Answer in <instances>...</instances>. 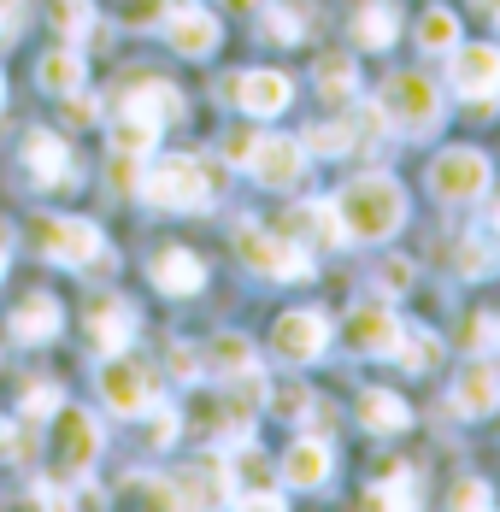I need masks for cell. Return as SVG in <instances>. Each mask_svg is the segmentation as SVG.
Instances as JSON below:
<instances>
[{"label":"cell","mask_w":500,"mask_h":512,"mask_svg":"<svg viewBox=\"0 0 500 512\" xmlns=\"http://www.w3.org/2000/svg\"><path fill=\"white\" fill-rule=\"evenodd\" d=\"M330 201H336V218H342L348 242H365V248L400 236V224H406V189H400L389 171L353 177V183H342Z\"/></svg>","instance_id":"cell-1"},{"label":"cell","mask_w":500,"mask_h":512,"mask_svg":"<svg viewBox=\"0 0 500 512\" xmlns=\"http://www.w3.org/2000/svg\"><path fill=\"white\" fill-rule=\"evenodd\" d=\"M30 248L65 271H83V265H112V248L100 236L95 218H71V212H36L30 218Z\"/></svg>","instance_id":"cell-2"},{"label":"cell","mask_w":500,"mask_h":512,"mask_svg":"<svg viewBox=\"0 0 500 512\" xmlns=\"http://www.w3.org/2000/svg\"><path fill=\"white\" fill-rule=\"evenodd\" d=\"M142 201H153L159 212H212L218 189L206 177V165L189 154H165L142 165Z\"/></svg>","instance_id":"cell-3"},{"label":"cell","mask_w":500,"mask_h":512,"mask_svg":"<svg viewBox=\"0 0 500 512\" xmlns=\"http://www.w3.org/2000/svg\"><path fill=\"white\" fill-rule=\"evenodd\" d=\"M377 106H383L389 130H400V136H436V130H442V118H448L442 89H436L424 71H395V77L383 83Z\"/></svg>","instance_id":"cell-4"},{"label":"cell","mask_w":500,"mask_h":512,"mask_svg":"<svg viewBox=\"0 0 500 512\" xmlns=\"http://www.w3.org/2000/svg\"><path fill=\"white\" fill-rule=\"evenodd\" d=\"M236 259L248 265L253 277H265V283H312V271H318L295 236L265 230V224H242L236 230Z\"/></svg>","instance_id":"cell-5"},{"label":"cell","mask_w":500,"mask_h":512,"mask_svg":"<svg viewBox=\"0 0 500 512\" xmlns=\"http://www.w3.org/2000/svg\"><path fill=\"white\" fill-rule=\"evenodd\" d=\"M100 401L106 412H118V418H148L165 395H159V371L142 365V359L130 354H106L100 365Z\"/></svg>","instance_id":"cell-6"},{"label":"cell","mask_w":500,"mask_h":512,"mask_svg":"<svg viewBox=\"0 0 500 512\" xmlns=\"http://www.w3.org/2000/svg\"><path fill=\"white\" fill-rule=\"evenodd\" d=\"M495 189V165H489V154L483 148H448V154H436V165H430V195L442 206H471L483 201Z\"/></svg>","instance_id":"cell-7"},{"label":"cell","mask_w":500,"mask_h":512,"mask_svg":"<svg viewBox=\"0 0 500 512\" xmlns=\"http://www.w3.org/2000/svg\"><path fill=\"white\" fill-rule=\"evenodd\" d=\"M106 436H100V418L89 407H65L59 401V418H53V436H48V454L65 477H83L89 465L100 460Z\"/></svg>","instance_id":"cell-8"},{"label":"cell","mask_w":500,"mask_h":512,"mask_svg":"<svg viewBox=\"0 0 500 512\" xmlns=\"http://www.w3.org/2000/svg\"><path fill=\"white\" fill-rule=\"evenodd\" d=\"M453 65V89L465 95V101L477 106V118H495V101H500V48H489V42H459V48L448 53Z\"/></svg>","instance_id":"cell-9"},{"label":"cell","mask_w":500,"mask_h":512,"mask_svg":"<svg viewBox=\"0 0 500 512\" xmlns=\"http://www.w3.org/2000/svg\"><path fill=\"white\" fill-rule=\"evenodd\" d=\"M224 101H236L248 118H277V112L295 106V77L289 71H271V65H253V71L224 83Z\"/></svg>","instance_id":"cell-10"},{"label":"cell","mask_w":500,"mask_h":512,"mask_svg":"<svg viewBox=\"0 0 500 512\" xmlns=\"http://www.w3.org/2000/svg\"><path fill=\"white\" fill-rule=\"evenodd\" d=\"M324 348H330V318L324 312L295 307L271 324V354L283 365H312V359H324Z\"/></svg>","instance_id":"cell-11"},{"label":"cell","mask_w":500,"mask_h":512,"mask_svg":"<svg viewBox=\"0 0 500 512\" xmlns=\"http://www.w3.org/2000/svg\"><path fill=\"white\" fill-rule=\"evenodd\" d=\"M342 342H348L359 359H395V342H400V318L389 301H359V307L342 318Z\"/></svg>","instance_id":"cell-12"},{"label":"cell","mask_w":500,"mask_h":512,"mask_svg":"<svg viewBox=\"0 0 500 512\" xmlns=\"http://www.w3.org/2000/svg\"><path fill=\"white\" fill-rule=\"evenodd\" d=\"M165 42H171V53H183V59H212L218 42H224V24H218V12H206L195 0H177L165 12Z\"/></svg>","instance_id":"cell-13"},{"label":"cell","mask_w":500,"mask_h":512,"mask_svg":"<svg viewBox=\"0 0 500 512\" xmlns=\"http://www.w3.org/2000/svg\"><path fill=\"white\" fill-rule=\"evenodd\" d=\"M248 177L259 189H300V177H306V148L289 142V136H259L248 154Z\"/></svg>","instance_id":"cell-14"},{"label":"cell","mask_w":500,"mask_h":512,"mask_svg":"<svg viewBox=\"0 0 500 512\" xmlns=\"http://www.w3.org/2000/svg\"><path fill=\"white\" fill-rule=\"evenodd\" d=\"M83 324H89L95 354H130V342H136V330H142V312L130 307L124 295H95L89 312H83Z\"/></svg>","instance_id":"cell-15"},{"label":"cell","mask_w":500,"mask_h":512,"mask_svg":"<svg viewBox=\"0 0 500 512\" xmlns=\"http://www.w3.org/2000/svg\"><path fill=\"white\" fill-rule=\"evenodd\" d=\"M148 283L159 295H171V301H189V295L206 289V265L195 259V248L165 242V248H153V259H148Z\"/></svg>","instance_id":"cell-16"},{"label":"cell","mask_w":500,"mask_h":512,"mask_svg":"<svg viewBox=\"0 0 500 512\" xmlns=\"http://www.w3.org/2000/svg\"><path fill=\"white\" fill-rule=\"evenodd\" d=\"M330 471H336V448L324 442V436H295L289 448H283V460H277V477L289 483V489H324L330 483Z\"/></svg>","instance_id":"cell-17"},{"label":"cell","mask_w":500,"mask_h":512,"mask_svg":"<svg viewBox=\"0 0 500 512\" xmlns=\"http://www.w3.org/2000/svg\"><path fill=\"white\" fill-rule=\"evenodd\" d=\"M500 407V359L471 354V365L453 377V412L459 418H489Z\"/></svg>","instance_id":"cell-18"},{"label":"cell","mask_w":500,"mask_h":512,"mask_svg":"<svg viewBox=\"0 0 500 512\" xmlns=\"http://www.w3.org/2000/svg\"><path fill=\"white\" fill-rule=\"evenodd\" d=\"M59 324H65V307L53 301L48 289H30V295H18V307L6 312V336L12 342H24V348H42L59 336Z\"/></svg>","instance_id":"cell-19"},{"label":"cell","mask_w":500,"mask_h":512,"mask_svg":"<svg viewBox=\"0 0 500 512\" xmlns=\"http://www.w3.org/2000/svg\"><path fill=\"white\" fill-rule=\"evenodd\" d=\"M159 130H165V124H159L153 112L118 101V112L106 118V148H112V154H124V159H148L153 148H159Z\"/></svg>","instance_id":"cell-20"},{"label":"cell","mask_w":500,"mask_h":512,"mask_svg":"<svg viewBox=\"0 0 500 512\" xmlns=\"http://www.w3.org/2000/svg\"><path fill=\"white\" fill-rule=\"evenodd\" d=\"M24 171L36 189H65L71 183V148L53 130H30L24 136Z\"/></svg>","instance_id":"cell-21"},{"label":"cell","mask_w":500,"mask_h":512,"mask_svg":"<svg viewBox=\"0 0 500 512\" xmlns=\"http://www.w3.org/2000/svg\"><path fill=\"white\" fill-rule=\"evenodd\" d=\"M283 236H295L300 248H348V230H342V218H336V201L324 195V201H306L283 224Z\"/></svg>","instance_id":"cell-22"},{"label":"cell","mask_w":500,"mask_h":512,"mask_svg":"<svg viewBox=\"0 0 500 512\" xmlns=\"http://www.w3.org/2000/svg\"><path fill=\"white\" fill-rule=\"evenodd\" d=\"M353 42L365 53H383L400 42V6L395 0H365L359 12H353Z\"/></svg>","instance_id":"cell-23"},{"label":"cell","mask_w":500,"mask_h":512,"mask_svg":"<svg viewBox=\"0 0 500 512\" xmlns=\"http://www.w3.org/2000/svg\"><path fill=\"white\" fill-rule=\"evenodd\" d=\"M359 424H365L371 436H400V430L412 424V407L400 401L395 389H365V395H359Z\"/></svg>","instance_id":"cell-24"},{"label":"cell","mask_w":500,"mask_h":512,"mask_svg":"<svg viewBox=\"0 0 500 512\" xmlns=\"http://www.w3.org/2000/svg\"><path fill=\"white\" fill-rule=\"evenodd\" d=\"M124 106H142V112H153L159 124H177V118L189 112L183 89H177V83H165V77H148V83H136V89L124 95Z\"/></svg>","instance_id":"cell-25"},{"label":"cell","mask_w":500,"mask_h":512,"mask_svg":"<svg viewBox=\"0 0 500 512\" xmlns=\"http://www.w3.org/2000/svg\"><path fill=\"white\" fill-rule=\"evenodd\" d=\"M300 148L312 159H348L359 154V130H353V118H330V124H312L300 136Z\"/></svg>","instance_id":"cell-26"},{"label":"cell","mask_w":500,"mask_h":512,"mask_svg":"<svg viewBox=\"0 0 500 512\" xmlns=\"http://www.w3.org/2000/svg\"><path fill=\"white\" fill-rule=\"evenodd\" d=\"M200 371H212V377H236V371H253V342H248V336H236V330L212 336V342H206V354H200Z\"/></svg>","instance_id":"cell-27"},{"label":"cell","mask_w":500,"mask_h":512,"mask_svg":"<svg viewBox=\"0 0 500 512\" xmlns=\"http://www.w3.org/2000/svg\"><path fill=\"white\" fill-rule=\"evenodd\" d=\"M83 77H89V71H83V53L77 48H53L48 59L36 65V83H42L48 95H71V89H83Z\"/></svg>","instance_id":"cell-28"},{"label":"cell","mask_w":500,"mask_h":512,"mask_svg":"<svg viewBox=\"0 0 500 512\" xmlns=\"http://www.w3.org/2000/svg\"><path fill=\"white\" fill-rule=\"evenodd\" d=\"M318 95H324V106H348L353 95H359V65L353 59H342V53H330V59H318Z\"/></svg>","instance_id":"cell-29"},{"label":"cell","mask_w":500,"mask_h":512,"mask_svg":"<svg viewBox=\"0 0 500 512\" xmlns=\"http://www.w3.org/2000/svg\"><path fill=\"white\" fill-rule=\"evenodd\" d=\"M230 448H236V454H230V471H224V477H230V483H236V489H259V483H271V477H277V465L265 460V454H259V442H230ZM224 501H230V495H224Z\"/></svg>","instance_id":"cell-30"},{"label":"cell","mask_w":500,"mask_h":512,"mask_svg":"<svg viewBox=\"0 0 500 512\" xmlns=\"http://www.w3.org/2000/svg\"><path fill=\"white\" fill-rule=\"evenodd\" d=\"M395 359L406 371H430L442 359V336H430L424 324H400V342H395Z\"/></svg>","instance_id":"cell-31"},{"label":"cell","mask_w":500,"mask_h":512,"mask_svg":"<svg viewBox=\"0 0 500 512\" xmlns=\"http://www.w3.org/2000/svg\"><path fill=\"white\" fill-rule=\"evenodd\" d=\"M418 48H424V53H453V48H459V12L430 6V12L418 18Z\"/></svg>","instance_id":"cell-32"},{"label":"cell","mask_w":500,"mask_h":512,"mask_svg":"<svg viewBox=\"0 0 500 512\" xmlns=\"http://www.w3.org/2000/svg\"><path fill=\"white\" fill-rule=\"evenodd\" d=\"M48 18L65 42H83L95 30V0H48Z\"/></svg>","instance_id":"cell-33"},{"label":"cell","mask_w":500,"mask_h":512,"mask_svg":"<svg viewBox=\"0 0 500 512\" xmlns=\"http://www.w3.org/2000/svg\"><path fill=\"white\" fill-rule=\"evenodd\" d=\"M459 348H465V354H495L500 324L489 318V312H465V318H459Z\"/></svg>","instance_id":"cell-34"},{"label":"cell","mask_w":500,"mask_h":512,"mask_svg":"<svg viewBox=\"0 0 500 512\" xmlns=\"http://www.w3.org/2000/svg\"><path fill=\"white\" fill-rule=\"evenodd\" d=\"M500 271V236H471L465 248H459V277H495Z\"/></svg>","instance_id":"cell-35"},{"label":"cell","mask_w":500,"mask_h":512,"mask_svg":"<svg viewBox=\"0 0 500 512\" xmlns=\"http://www.w3.org/2000/svg\"><path fill=\"white\" fill-rule=\"evenodd\" d=\"M265 36H271L277 48H295L300 36H306V24L295 18V6H289V0H265Z\"/></svg>","instance_id":"cell-36"},{"label":"cell","mask_w":500,"mask_h":512,"mask_svg":"<svg viewBox=\"0 0 500 512\" xmlns=\"http://www.w3.org/2000/svg\"><path fill=\"white\" fill-rule=\"evenodd\" d=\"M177 436H183V412L159 401V407L148 412V442L159 448V454H165V448H177Z\"/></svg>","instance_id":"cell-37"},{"label":"cell","mask_w":500,"mask_h":512,"mask_svg":"<svg viewBox=\"0 0 500 512\" xmlns=\"http://www.w3.org/2000/svg\"><path fill=\"white\" fill-rule=\"evenodd\" d=\"M171 6H177V0H118V18H124L130 30H153V24H165Z\"/></svg>","instance_id":"cell-38"},{"label":"cell","mask_w":500,"mask_h":512,"mask_svg":"<svg viewBox=\"0 0 500 512\" xmlns=\"http://www.w3.org/2000/svg\"><path fill=\"white\" fill-rule=\"evenodd\" d=\"M365 501H371V507H418V495L406 489V471H395L389 483H377V489H371Z\"/></svg>","instance_id":"cell-39"},{"label":"cell","mask_w":500,"mask_h":512,"mask_svg":"<svg viewBox=\"0 0 500 512\" xmlns=\"http://www.w3.org/2000/svg\"><path fill=\"white\" fill-rule=\"evenodd\" d=\"M406 283H412V265H406L400 254H389L383 265H377V289H383L389 301H395V295H406Z\"/></svg>","instance_id":"cell-40"},{"label":"cell","mask_w":500,"mask_h":512,"mask_svg":"<svg viewBox=\"0 0 500 512\" xmlns=\"http://www.w3.org/2000/svg\"><path fill=\"white\" fill-rule=\"evenodd\" d=\"M448 507H459V512H471V507H495V489L471 477V483H459V489L448 495Z\"/></svg>","instance_id":"cell-41"},{"label":"cell","mask_w":500,"mask_h":512,"mask_svg":"<svg viewBox=\"0 0 500 512\" xmlns=\"http://www.w3.org/2000/svg\"><path fill=\"white\" fill-rule=\"evenodd\" d=\"M24 412H30V418H48V412H59V389H53V383H30Z\"/></svg>","instance_id":"cell-42"},{"label":"cell","mask_w":500,"mask_h":512,"mask_svg":"<svg viewBox=\"0 0 500 512\" xmlns=\"http://www.w3.org/2000/svg\"><path fill=\"white\" fill-rule=\"evenodd\" d=\"M253 142H259L253 130H224V159H230V165H248Z\"/></svg>","instance_id":"cell-43"},{"label":"cell","mask_w":500,"mask_h":512,"mask_svg":"<svg viewBox=\"0 0 500 512\" xmlns=\"http://www.w3.org/2000/svg\"><path fill=\"white\" fill-rule=\"evenodd\" d=\"M65 118H71V124H95L100 112H95V95H83V89H71V95H65Z\"/></svg>","instance_id":"cell-44"},{"label":"cell","mask_w":500,"mask_h":512,"mask_svg":"<svg viewBox=\"0 0 500 512\" xmlns=\"http://www.w3.org/2000/svg\"><path fill=\"white\" fill-rule=\"evenodd\" d=\"M18 30H24V0H0V36L12 42Z\"/></svg>","instance_id":"cell-45"},{"label":"cell","mask_w":500,"mask_h":512,"mask_svg":"<svg viewBox=\"0 0 500 512\" xmlns=\"http://www.w3.org/2000/svg\"><path fill=\"white\" fill-rule=\"evenodd\" d=\"M30 501H36V507H71V489H53V477H48V483H42Z\"/></svg>","instance_id":"cell-46"},{"label":"cell","mask_w":500,"mask_h":512,"mask_svg":"<svg viewBox=\"0 0 500 512\" xmlns=\"http://www.w3.org/2000/svg\"><path fill=\"white\" fill-rule=\"evenodd\" d=\"M171 371H177V377H200V359L189 354V348H171Z\"/></svg>","instance_id":"cell-47"},{"label":"cell","mask_w":500,"mask_h":512,"mask_svg":"<svg viewBox=\"0 0 500 512\" xmlns=\"http://www.w3.org/2000/svg\"><path fill=\"white\" fill-rule=\"evenodd\" d=\"M230 12H265V0H224Z\"/></svg>","instance_id":"cell-48"},{"label":"cell","mask_w":500,"mask_h":512,"mask_svg":"<svg viewBox=\"0 0 500 512\" xmlns=\"http://www.w3.org/2000/svg\"><path fill=\"white\" fill-rule=\"evenodd\" d=\"M0 454H12V424L0 418Z\"/></svg>","instance_id":"cell-49"},{"label":"cell","mask_w":500,"mask_h":512,"mask_svg":"<svg viewBox=\"0 0 500 512\" xmlns=\"http://www.w3.org/2000/svg\"><path fill=\"white\" fill-rule=\"evenodd\" d=\"M489 224H495V236H500V195L489 201Z\"/></svg>","instance_id":"cell-50"},{"label":"cell","mask_w":500,"mask_h":512,"mask_svg":"<svg viewBox=\"0 0 500 512\" xmlns=\"http://www.w3.org/2000/svg\"><path fill=\"white\" fill-rule=\"evenodd\" d=\"M0 277H6V254H0Z\"/></svg>","instance_id":"cell-51"},{"label":"cell","mask_w":500,"mask_h":512,"mask_svg":"<svg viewBox=\"0 0 500 512\" xmlns=\"http://www.w3.org/2000/svg\"><path fill=\"white\" fill-rule=\"evenodd\" d=\"M495 24H500V6H495Z\"/></svg>","instance_id":"cell-52"},{"label":"cell","mask_w":500,"mask_h":512,"mask_svg":"<svg viewBox=\"0 0 500 512\" xmlns=\"http://www.w3.org/2000/svg\"><path fill=\"white\" fill-rule=\"evenodd\" d=\"M0 95H6V83H0Z\"/></svg>","instance_id":"cell-53"}]
</instances>
